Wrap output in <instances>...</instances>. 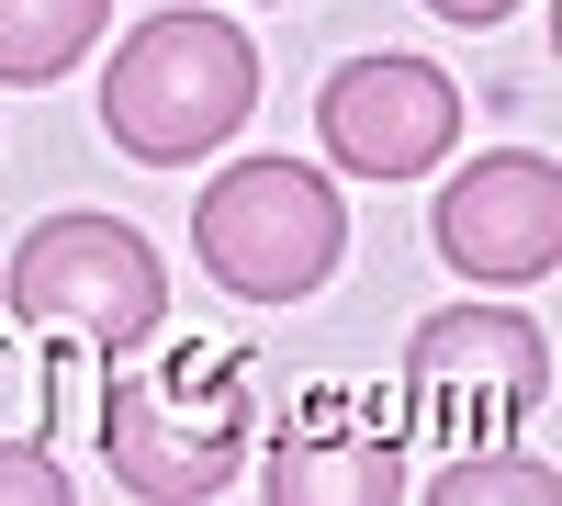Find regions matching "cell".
<instances>
[{
	"label": "cell",
	"mask_w": 562,
	"mask_h": 506,
	"mask_svg": "<svg viewBox=\"0 0 562 506\" xmlns=\"http://www.w3.org/2000/svg\"><path fill=\"white\" fill-rule=\"evenodd\" d=\"M0 293H12L23 327H57L79 349H102V360H135L169 327V270H158V248L135 237L124 214H45V225H23Z\"/></svg>",
	"instance_id": "3957f363"
},
{
	"label": "cell",
	"mask_w": 562,
	"mask_h": 506,
	"mask_svg": "<svg viewBox=\"0 0 562 506\" xmlns=\"http://www.w3.org/2000/svg\"><path fill=\"white\" fill-rule=\"evenodd\" d=\"M439 259L484 293H518L562 259V169L529 147H495L461 180H439Z\"/></svg>",
	"instance_id": "52a82bcc"
},
{
	"label": "cell",
	"mask_w": 562,
	"mask_h": 506,
	"mask_svg": "<svg viewBox=\"0 0 562 506\" xmlns=\"http://www.w3.org/2000/svg\"><path fill=\"white\" fill-rule=\"evenodd\" d=\"M259 102V45L225 12H147L102 68V135L147 169H192Z\"/></svg>",
	"instance_id": "6da1fadb"
},
{
	"label": "cell",
	"mask_w": 562,
	"mask_h": 506,
	"mask_svg": "<svg viewBox=\"0 0 562 506\" xmlns=\"http://www.w3.org/2000/svg\"><path fill=\"white\" fill-rule=\"evenodd\" d=\"M405 394H416V428L428 439L495 450L518 417L551 405V338L518 304H439L405 338Z\"/></svg>",
	"instance_id": "5b68a950"
},
{
	"label": "cell",
	"mask_w": 562,
	"mask_h": 506,
	"mask_svg": "<svg viewBox=\"0 0 562 506\" xmlns=\"http://www.w3.org/2000/svg\"><path fill=\"white\" fill-rule=\"evenodd\" d=\"M12 495L23 506H68V473L45 462V450H0V506H12Z\"/></svg>",
	"instance_id": "8fae6325"
},
{
	"label": "cell",
	"mask_w": 562,
	"mask_h": 506,
	"mask_svg": "<svg viewBox=\"0 0 562 506\" xmlns=\"http://www.w3.org/2000/svg\"><path fill=\"white\" fill-rule=\"evenodd\" d=\"M113 23V0H0V79L12 90H45L79 68V45Z\"/></svg>",
	"instance_id": "9c48e42d"
},
{
	"label": "cell",
	"mask_w": 562,
	"mask_h": 506,
	"mask_svg": "<svg viewBox=\"0 0 562 506\" xmlns=\"http://www.w3.org/2000/svg\"><path fill=\"white\" fill-rule=\"evenodd\" d=\"M270 495L281 506H394L405 495V450L383 428L304 417V428H281V450H270Z\"/></svg>",
	"instance_id": "ba28073f"
},
{
	"label": "cell",
	"mask_w": 562,
	"mask_h": 506,
	"mask_svg": "<svg viewBox=\"0 0 562 506\" xmlns=\"http://www.w3.org/2000/svg\"><path fill=\"white\" fill-rule=\"evenodd\" d=\"M192 248L237 304H304L349 248V203L338 180H315L304 158H237L225 180H203L192 203Z\"/></svg>",
	"instance_id": "277c9868"
},
{
	"label": "cell",
	"mask_w": 562,
	"mask_h": 506,
	"mask_svg": "<svg viewBox=\"0 0 562 506\" xmlns=\"http://www.w3.org/2000/svg\"><path fill=\"white\" fill-rule=\"evenodd\" d=\"M102 450H113V484L147 495V506L225 495L237 462H248V372H237V349H169V360L113 372L102 383Z\"/></svg>",
	"instance_id": "7a4b0ae2"
},
{
	"label": "cell",
	"mask_w": 562,
	"mask_h": 506,
	"mask_svg": "<svg viewBox=\"0 0 562 506\" xmlns=\"http://www.w3.org/2000/svg\"><path fill=\"white\" fill-rule=\"evenodd\" d=\"M428 12H439V23H506L518 0H428Z\"/></svg>",
	"instance_id": "7c38bea8"
},
{
	"label": "cell",
	"mask_w": 562,
	"mask_h": 506,
	"mask_svg": "<svg viewBox=\"0 0 562 506\" xmlns=\"http://www.w3.org/2000/svg\"><path fill=\"white\" fill-rule=\"evenodd\" d=\"M428 506H562V473L551 462H518V450H461L450 473H428Z\"/></svg>",
	"instance_id": "30bf717a"
},
{
	"label": "cell",
	"mask_w": 562,
	"mask_h": 506,
	"mask_svg": "<svg viewBox=\"0 0 562 506\" xmlns=\"http://www.w3.org/2000/svg\"><path fill=\"white\" fill-rule=\"evenodd\" d=\"M315 135H326V158H338L349 180H416V169L450 158L461 90L428 57H349L315 90Z\"/></svg>",
	"instance_id": "8992f818"
}]
</instances>
